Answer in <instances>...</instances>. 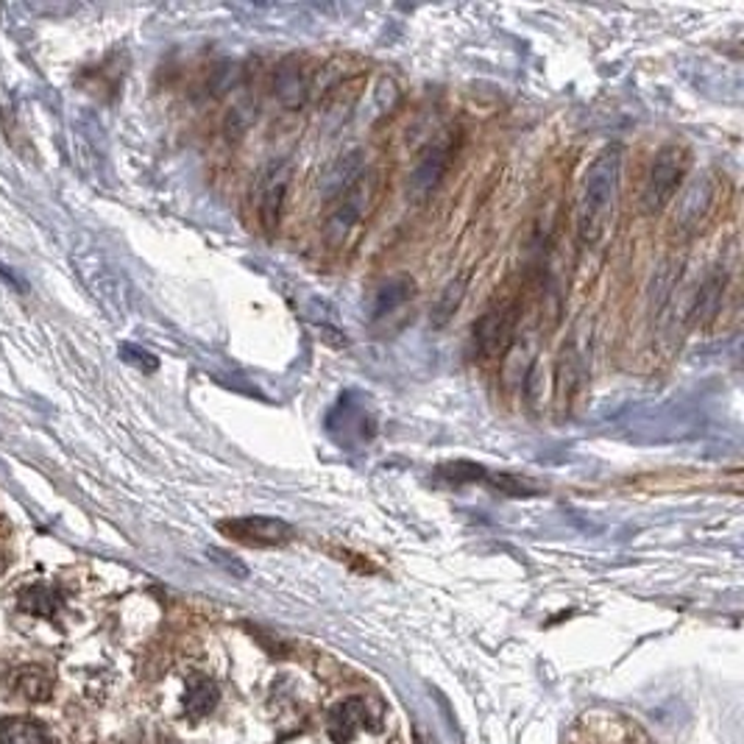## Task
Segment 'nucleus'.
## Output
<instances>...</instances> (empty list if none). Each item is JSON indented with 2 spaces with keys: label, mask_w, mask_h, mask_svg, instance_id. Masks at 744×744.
<instances>
[{
  "label": "nucleus",
  "mask_w": 744,
  "mask_h": 744,
  "mask_svg": "<svg viewBox=\"0 0 744 744\" xmlns=\"http://www.w3.org/2000/svg\"><path fill=\"white\" fill-rule=\"evenodd\" d=\"M619 176H622V148H602L588 164L581 198H577V240L583 246H597L611 229L619 196Z\"/></svg>",
  "instance_id": "f257e3e1"
},
{
  "label": "nucleus",
  "mask_w": 744,
  "mask_h": 744,
  "mask_svg": "<svg viewBox=\"0 0 744 744\" xmlns=\"http://www.w3.org/2000/svg\"><path fill=\"white\" fill-rule=\"evenodd\" d=\"M379 187H382L379 171L363 168V173H359L346 190H341V193L332 198L327 223H324V237H327L329 246H343L349 240V234L366 223L371 209L377 207Z\"/></svg>",
  "instance_id": "f03ea898"
},
{
  "label": "nucleus",
  "mask_w": 744,
  "mask_h": 744,
  "mask_svg": "<svg viewBox=\"0 0 744 744\" xmlns=\"http://www.w3.org/2000/svg\"><path fill=\"white\" fill-rule=\"evenodd\" d=\"M519 318H522V298L519 293L499 296L491 307L472 324V357L479 363L505 357L516 338Z\"/></svg>",
  "instance_id": "7ed1b4c3"
},
{
  "label": "nucleus",
  "mask_w": 744,
  "mask_h": 744,
  "mask_svg": "<svg viewBox=\"0 0 744 744\" xmlns=\"http://www.w3.org/2000/svg\"><path fill=\"white\" fill-rule=\"evenodd\" d=\"M688 168H692V154H688L686 146H681V143H667L663 148H658L642 187L644 212H663V209L669 207V202L675 198L678 190H681L683 179L688 176Z\"/></svg>",
  "instance_id": "20e7f679"
},
{
  "label": "nucleus",
  "mask_w": 744,
  "mask_h": 744,
  "mask_svg": "<svg viewBox=\"0 0 744 744\" xmlns=\"http://www.w3.org/2000/svg\"><path fill=\"white\" fill-rule=\"evenodd\" d=\"M566 744H650V736L622 713L588 711L574 722Z\"/></svg>",
  "instance_id": "39448f33"
},
{
  "label": "nucleus",
  "mask_w": 744,
  "mask_h": 744,
  "mask_svg": "<svg viewBox=\"0 0 744 744\" xmlns=\"http://www.w3.org/2000/svg\"><path fill=\"white\" fill-rule=\"evenodd\" d=\"M293 164L291 159H279L266 168V173L257 182V221L259 227L273 234L282 221V209L288 202V190H291Z\"/></svg>",
  "instance_id": "423d86ee"
},
{
  "label": "nucleus",
  "mask_w": 744,
  "mask_h": 744,
  "mask_svg": "<svg viewBox=\"0 0 744 744\" xmlns=\"http://www.w3.org/2000/svg\"><path fill=\"white\" fill-rule=\"evenodd\" d=\"M218 530L232 541L246 547H282L296 538V530L282 519L273 516H237L218 522Z\"/></svg>",
  "instance_id": "0eeeda50"
},
{
  "label": "nucleus",
  "mask_w": 744,
  "mask_h": 744,
  "mask_svg": "<svg viewBox=\"0 0 744 744\" xmlns=\"http://www.w3.org/2000/svg\"><path fill=\"white\" fill-rule=\"evenodd\" d=\"M454 157V137L452 134H441L438 139H432L422 154H418L416 164H413L411 173V193L416 198H427L432 190L441 184V179L447 176L449 164Z\"/></svg>",
  "instance_id": "6e6552de"
},
{
  "label": "nucleus",
  "mask_w": 744,
  "mask_h": 744,
  "mask_svg": "<svg viewBox=\"0 0 744 744\" xmlns=\"http://www.w3.org/2000/svg\"><path fill=\"white\" fill-rule=\"evenodd\" d=\"M273 95L284 107H302L309 95V76L307 68L298 62L296 57L284 59L279 62V68L273 70Z\"/></svg>",
  "instance_id": "1a4fd4ad"
},
{
  "label": "nucleus",
  "mask_w": 744,
  "mask_h": 744,
  "mask_svg": "<svg viewBox=\"0 0 744 744\" xmlns=\"http://www.w3.org/2000/svg\"><path fill=\"white\" fill-rule=\"evenodd\" d=\"M413 291H416V284H413L411 277L386 279V282L379 284L377 291H374L371 316L386 318V316H391V313H397L399 307H404V304L411 302Z\"/></svg>",
  "instance_id": "9d476101"
},
{
  "label": "nucleus",
  "mask_w": 744,
  "mask_h": 744,
  "mask_svg": "<svg viewBox=\"0 0 744 744\" xmlns=\"http://www.w3.org/2000/svg\"><path fill=\"white\" fill-rule=\"evenodd\" d=\"M359 173H363V159H359V151L338 157L332 164H329L327 173H324V179H321L324 196L334 198L341 190H346L349 184L359 176Z\"/></svg>",
  "instance_id": "9b49d317"
},
{
  "label": "nucleus",
  "mask_w": 744,
  "mask_h": 744,
  "mask_svg": "<svg viewBox=\"0 0 744 744\" xmlns=\"http://www.w3.org/2000/svg\"><path fill=\"white\" fill-rule=\"evenodd\" d=\"M0 744H51V736L34 717H3Z\"/></svg>",
  "instance_id": "f8f14e48"
},
{
  "label": "nucleus",
  "mask_w": 744,
  "mask_h": 744,
  "mask_svg": "<svg viewBox=\"0 0 744 744\" xmlns=\"http://www.w3.org/2000/svg\"><path fill=\"white\" fill-rule=\"evenodd\" d=\"M48 692H51V681H48V672H45V669L26 667L17 669L12 675V694L20 697V700H48Z\"/></svg>",
  "instance_id": "ddd939ff"
},
{
  "label": "nucleus",
  "mask_w": 744,
  "mask_h": 744,
  "mask_svg": "<svg viewBox=\"0 0 744 744\" xmlns=\"http://www.w3.org/2000/svg\"><path fill=\"white\" fill-rule=\"evenodd\" d=\"M722 296H725V273L713 271L711 277L703 282L700 296H697V304H694V321L697 324L713 321L719 313V304H722Z\"/></svg>",
  "instance_id": "4468645a"
},
{
  "label": "nucleus",
  "mask_w": 744,
  "mask_h": 744,
  "mask_svg": "<svg viewBox=\"0 0 744 744\" xmlns=\"http://www.w3.org/2000/svg\"><path fill=\"white\" fill-rule=\"evenodd\" d=\"M59 606H62V597L48 583H34L20 594V608L26 613H34V617H53Z\"/></svg>",
  "instance_id": "2eb2a0df"
},
{
  "label": "nucleus",
  "mask_w": 744,
  "mask_h": 744,
  "mask_svg": "<svg viewBox=\"0 0 744 744\" xmlns=\"http://www.w3.org/2000/svg\"><path fill=\"white\" fill-rule=\"evenodd\" d=\"M218 703V688L207 678H193L187 686V697H184V706H187L190 717H204L209 713Z\"/></svg>",
  "instance_id": "dca6fc26"
},
{
  "label": "nucleus",
  "mask_w": 744,
  "mask_h": 744,
  "mask_svg": "<svg viewBox=\"0 0 744 744\" xmlns=\"http://www.w3.org/2000/svg\"><path fill=\"white\" fill-rule=\"evenodd\" d=\"M466 282H468V277H461L447 284V291L441 293V298H438V304H436V313H432V324H436V327L447 324L449 318H452L454 309L461 307L463 296H466Z\"/></svg>",
  "instance_id": "f3484780"
},
{
  "label": "nucleus",
  "mask_w": 744,
  "mask_h": 744,
  "mask_svg": "<svg viewBox=\"0 0 744 744\" xmlns=\"http://www.w3.org/2000/svg\"><path fill=\"white\" fill-rule=\"evenodd\" d=\"M120 354H123V359L126 363H137L143 371H157V357H151L148 352H143V349H137V346H120Z\"/></svg>",
  "instance_id": "a211bd4d"
},
{
  "label": "nucleus",
  "mask_w": 744,
  "mask_h": 744,
  "mask_svg": "<svg viewBox=\"0 0 744 744\" xmlns=\"http://www.w3.org/2000/svg\"><path fill=\"white\" fill-rule=\"evenodd\" d=\"M0 277L7 279V282H9V284H14V288H17V291H26V288H28V284H26V279H20V277H14V273H12V271H9V268H7V266H0Z\"/></svg>",
  "instance_id": "6ab92c4d"
},
{
  "label": "nucleus",
  "mask_w": 744,
  "mask_h": 744,
  "mask_svg": "<svg viewBox=\"0 0 744 744\" xmlns=\"http://www.w3.org/2000/svg\"><path fill=\"white\" fill-rule=\"evenodd\" d=\"M0 572H3V556H0Z\"/></svg>",
  "instance_id": "aec40b11"
}]
</instances>
